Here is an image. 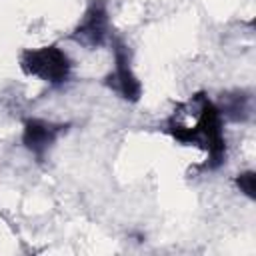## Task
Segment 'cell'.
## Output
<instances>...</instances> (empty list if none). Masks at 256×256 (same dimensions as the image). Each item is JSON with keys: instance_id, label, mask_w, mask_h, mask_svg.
Returning a JSON list of instances; mask_svg holds the SVG:
<instances>
[{"instance_id": "5b68a950", "label": "cell", "mask_w": 256, "mask_h": 256, "mask_svg": "<svg viewBox=\"0 0 256 256\" xmlns=\"http://www.w3.org/2000/svg\"><path fill=\"white\" fill-rule=\"evenodd\" d=\"M64 130H66L64 124H54V122L32 118V120H26V124H24L22 142L38 160H42Z\"/></svg>"}, {"instance_id": "7a4b0ae2", "label": "cell", "mask_w": 256, "mask_h": 256, "mask_svg": "<svg viewBox=\"0 0 256 256\" xmlns=\"http://www.w3.org/2000/svg\"><path fill=\"white\" fill-rule=\"evenodd\" d=\"M200 112H198V134L200 144L208 152V168H218L226 158V138H224V124L218 106H214L206 96H198Z\"/></svg>"}, {"instance_id": "6da1fadb", "label": "cell", "mask_w": 256, "mask_h": 256, "mask_svg": "<svg viewBox=\"0 0 256 256\" xmlns=\"http://www.w3.org/2000/svg\"><path fill=\"white\" fill-rule=\"evenodd\" d=\"M20 66L28 76H36L48 84H64L72 74V62L58 46H44L36 50H24Z\"/></svg>"}, {"instance_id": "8992f818", "label": "cell", "mask_w": 256, "mask_h": 256, "mask_svg": "<svg viewBox=\"0 0 256 256\" xmlns=\"http://www.w3.org/2000/svg\"><path fill=\"white\" fill-rule=\"evenodd\" d=\"M222 116H230L232 120H244L250 114V106H248V96L236 94V96H228V102L218 108Z\"/></svg>"}, {"instance_id": "52a82bcc", "label": "cell", "mask_w": 256, "mask_h": 256, "mask_svg": "<svg viewBox=\"0 0 256 256\" xmlns=\"http://www.w3.org/2000/svg\"><path fill=\"white\" fill-rule=\"evenodd\" d=\"M236 184H238L240 192H244L248 198H254V196H256V178H254V172H252V170L238 174Z\"/></svg>"}, {"instance_id": "277c9868", "label": "cell", "mask_w": 256, "mask_h": 256, "mask_svg": "<svg viewBox=\"0 0 256 256\" xmlns=\"http://www.w3.org/2000/svg\"><path fill=\"white\" fill-rule=\"evenodd\" d=\"M72 38L84 46H100L108 38V12L102 2H92L76 26Z\"/></svg>"}, {"instance_id": "3957f363", "label": "cell", "mask_w": 256, "mask_h": 256, "mask_svg": "<svg viewBox=\"0 0 256 256\" xmlns=\"http://www.w3.org/2000/svg\"><path fill=\"white\" fill-rule=\"evenodd\" d=\"M112 46H114V70L110 72L106 84L114 92H118L124 100L136 102L142 94V86L130 66V52H128L126 44L118 38L112 42Z\"/></svg>"}]
</instances>
